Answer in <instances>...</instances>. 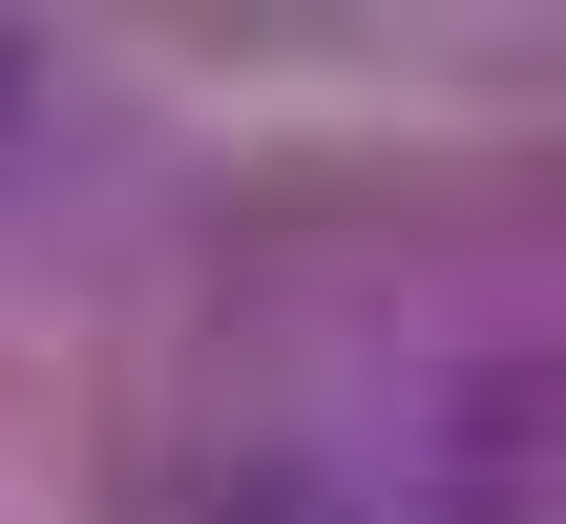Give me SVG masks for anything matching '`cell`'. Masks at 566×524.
<instances>
[{
    "mask_svg": "<svg viewBox=\"0 0 566 524\" xmlns=\"http://www.w3.org/2000/svg\"><path fill=\"white\" fill-rule=\"evenodd\" d=\"M0 168H21V63H0Z\"/></svg>",
    "mask_w": 566,
    "mask_h": 524,
    "instance_id": "6da1fadb",
    "label": "cell"
}]
</instances>
